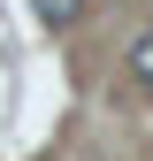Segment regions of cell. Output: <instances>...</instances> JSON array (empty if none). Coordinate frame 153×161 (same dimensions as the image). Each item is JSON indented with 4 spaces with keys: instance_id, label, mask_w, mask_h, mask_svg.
<instances>
[{
    "instance_id": "2",
    "label": "cell",
    "mask_w": 153,
    "mask_h": 161,
    "mask_svg": "<svg viewBox=\"0 0 153 161\" xmlns=\"http://www.w3.org/2000/svg\"><path fill=\"white\" fill-rule=\"evenodd\" d=\"M31 8H38V23H76L84 0H31Z\"/></svg>"
},
{
    "instance_id": "1",
    "label": "cell",
    "mask_w": 153,
    "mask_h": 161,
    "mask_svg": "<svg viewBox=\"0 0 153 161\" xmlns=\"http://www.w3.org/2000/svg\"><path fill=\"white\" fill-rule=\"evenodd\" d=\"M130 77H138V85H153V23L130 38Z\"/></svg>"
}]
</instances>
